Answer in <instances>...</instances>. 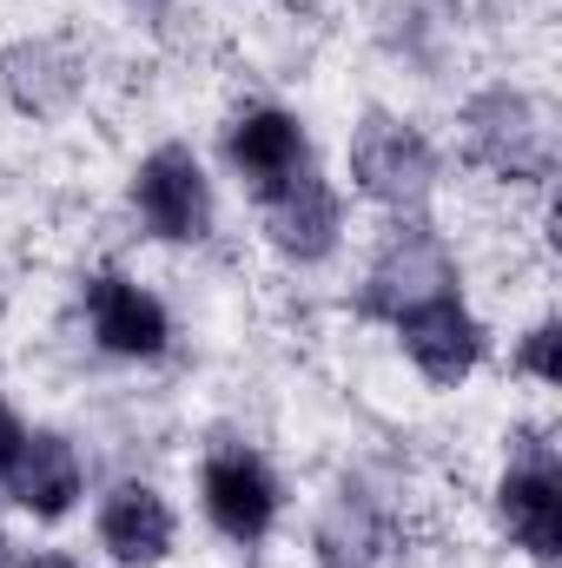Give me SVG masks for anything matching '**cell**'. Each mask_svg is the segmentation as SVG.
I'll return each instance as SVG.
<instances>
[{
  "mask_svg": "<svg viewBox=\"0 0 562 568\" xmlns=\"http://www.w3.org/2000/svg\"><path fill=\"white\" fill-rule=\"evenodd\" d=\"M225 159L239 165V179H245L252 192H272V185H284L291 172L311 165V140H304V126H298L284 106H252V113L232 120Z\"/></svg>",
  "mask_w": 562,
  "mask_h": 568,
  "instance_id": "obj_12",
  "label": "cell"
},
{
  "mask_svg": "<svg viewBox=\"0 0 562 568\" xmlns=\"http://www.w3.org/2000/svg\"><path fill=\"white\" fill-rule=\"evenodd\" d=\"M259 205H265V239L279 245L291 265H318V258H331V252H338L344 205H338L331 179H318L311 165H304V172H291V179L272 185V192H259Z\"/></svg>",
  "mask_w": 562,
  "mask_h": 568,
  "instance_id": "obj_6",
  "label": "cell"
},
{
  "mask_svg": "<svg viewBox=\"0 0 562 568\" xmlns=\"http://www.w3.org/2000/svg\"><path fill=\"white\" fill-rule=\"evenodd\" d=\"M430 297H456V258L430 225H398L384 239V252L371 258L364 291H358V317H384L398 324L404 311H418Z\"/></svg>",
  "mask_w": 562,
  "mask_h": 568,
  "instance_id": "obj_2",
  "label": "cell"
},
{
  "mask_svg": "<svg viewBox=\"0 0 562 568\" xmlns=\"http://www.w3.org/2000/svg\"><path fill=\"white\" fill-rule=\"evenodd\" d=\"M27 568H80V562H73V556H33Z\"/></svg>",
  "mask_w": 562,
  "mask_h": 568,
  "instance_id": "obj_17",
  "label": "cell"
},
{
  "mask_svg": "<svg viewBox=\"0 0 562 568\" xmlns=\"http://www.w3.org/2000/svg\"><path fill=\"white\" fill-rule=\"evenodd\" d=\"M391 331L404 337V357L418 364L436 390H456V384L483 364V344H490L483 324L463 311V297H430L418 311H404Z\"/></svg>",
  "mask_w": 562,
  "mask_h": 568,
  "instance_id": "obj_7",
  "label": "cell"
},
{
  "mask_svg": "<svg viewBox=\"0 0 562 568\" xmlns=\"http://www.w3.org/2000/svg\"><path fill=\"white\" fill-rule=\"evenodd\" d=\"M100 549L127 568H152L172 556V509L159 489L145 483H120L107 503H100Z\"/></svg>",
  "mask_w": 562,
  "mask_h": 568,
  "instance_id": "obj_13",
  "label": "cell"
},
{
  "mask_svg": "<svg viewBox=\"0 0 562 568\" xmlns=\"http://www.w3.org/2000/svg\"><path fill=\"white\" fill-rule=\"evenodd\" d=\"M199 496H205L212 529H219L225 542H239V549L265 542L272 523H279V476H272L265 456L245 449V443H225V449L205 456V469H199Z\"/></svg>",
  "mask_w": 562,
  "mask_h": 568,
  "instance_id": "obj_5",
  "label": "cell"
},
{
  "mask_svg": "<svg viewBox=\"0 0 562 568\" xmlns=\"http://www.w3.org/2000/svg\"><path fill=\"white\" fill-rule=\"evenodd\" d=\"M0 562H7V536H0Z\"/></svg>",
  "mask_w": 562,
  "mask_h": 568,
  "instance_id": "obj_18",
  "label": "cell"
},
{
  "mask_svg": "<svg viewBox=\"0 0 562 568\" xmlns=\"http://www.w3.org/2000/svg\"><path fill=\"white\" fill-rule=\"evenodd\" d=\"M318 568H404V529L364 489H338L311 529Z\"/></svg>",
  "mask_w": 562,
  "mask_h": 568,
  "instance_id": "obj_8",
  "label": "cell"
},
{
  "mask_svg": "<svg viewBox=\"0 0 562 568\" xmlns=\"http://www.w3.org/2000/svg\"><path fill=\"white\" fill-rule=\"evenodd\" d=\"M562 331L556 324H536L530 337H523V351H516V371H530L536 384H562Z\"/></svg>",
  "mask_w": 562,
  "mask_h": 568,
  "instance_id": "obj_15",
  "label": "cell"
},
{
  "mask_svg": "<svg viewBox=\"0 0 562 568\" xmlns=\"http://www.w3.org/2000/svg\"><path fill=\"white\" fill-rule=\"evenodd\" d=\"M20 436H27V429H20V417H13V410H7V397H0V469L13 463V449H20Z\"/></svg>",
  "mask_w": 562,
  "mask_h": 568,
  "instance_id": "obj_16",
  "label": "cell"
},
{
  "mask_svg": "<svg viewBox=\"0 0 562 568\" xmlns=\"http://www.w3.org/2000/svg\"><path fill=\"white\" fill-rule=\"evenodd\" d=\"M463 152L496 179L543 185L556 172V120L543 100H530L516 87H490L463 106Z\"/></svg>",
  "mask_w": 562,
  "mask_h": 568,
  "instance_id": "obj_1",
  "label": "cell"
},
{
  "mask_svg": "<svg viewBox=\"0 0 562 568\" xmlns=\"http://www.w3.org/2000/svg\"><path fill=\"white\" fill-rule=\"evenodd\" d=\"M0 483H7V496H13L27 516L60 523V516L73 509V496H80V449H73L60 429H27L20 449H13V463L0 469Z\"/></svg>",
  "mask_w": 562,
  "mask_h": 568,
  "instance_id": "obj_11",
  "label": "cell"
},
{
  "mask_svg": "<svg viewBox=\"0 0 562 568\" xmlns=\"http://www.w3.org/2000/svg\"><path fill=\"white\" fill-rule=\"evenodd\" d=\"M80 297H87V324H93V344H100V351L133 357V364L165 351L172 317H165V304H159L152 291H140L127 272H93Z\"/></svg>",
  "mask_w": 562,
  "mask_h": 568,
  "instance_id": "obj_10",
  "label": "cell"
},
{
  "mask_svg": "<svg viewBox=\"0 0 562 568\" xmlns=\"http://www.w3.org/2000/svg\"><path fill=\"white\" fill-rule=\"evenodd\" d=\"M496 509H503V529L516 536V549H530L536 562H556L562 556V483H556V456L550 443H530L503 489H496Z\"/></svg>",
  "mask_w": 562,
  "mask_h": 568,
  "instance_id": "obj_9",
  "label": "cell"
},
{
  "mask_svg": "<svg viewBox=\"0 0 562 568\" xmlns=\"http://www.w3.org/2000/svg\"><path fill=\"white\" fill-rule=\"evenodd\" d=\"M80 87V60L53 40H33V47H13L7 53V93L27 106V113H60Z\"/></svg>",
  "mask_w": 562,
  "mask_h": 568,
  "instance_id": "obj_14",
  "label": "cell"
},
{
  "mask_svg": "<svg viewBox=\"0 0 562 568\" xmlns=\"http://www.w3.org/2000/svg\"><path fill=\"white\" fill-rule=\"evenodd\" d=\"M133 205H140L145 232L165 245H199L212 232V179L192 159V145L145 152L140 172H133Z\"/></svg>",
  "mask_w": 562,
  "mask_h": 568,
  "instance_id": "obj_4",
  "label": "cell"
},
{
  "mask_svg": "<svg viewBox=\"0 0 562 568\" xmlns=\"http://www.w3.org/2000/svg\"><path fill=\"white\" fill-rule=\"evenodd\" d=\"M351 179L364 199H378L384 212H423V199L436 192V152L418 126L391 120V113H371L358 133H351Z\"/></svg>",
  "mask_w": 562,
  "mask_h": 568,
  "instance_id": "obj_3",
  "label": "cell"
}]
</instances>
